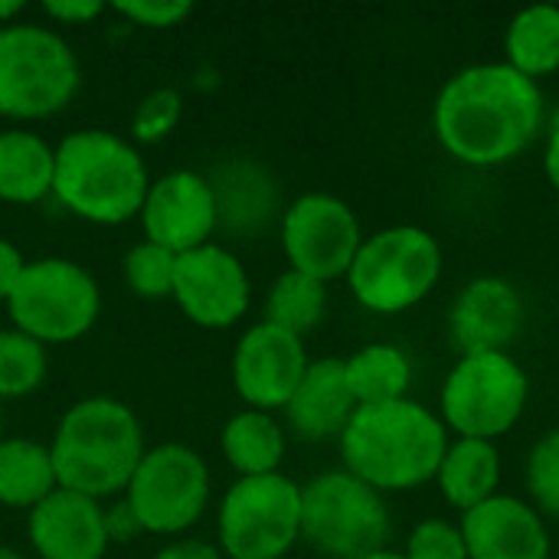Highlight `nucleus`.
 <instances>
[{"label": "nucleus", "instance_id": "obj_40", "mask_svg": "<svg viewBox=\"0 0 559 559\" xmlns=\"http://www.w3.org/2000/svg\"><path fill=\"white\" fill-rule=\"evenodd\" d=\"M360 559H406L403 557V550H390V547H383V550H373V554H367V557Z\"/></svg>", "mask_w": 559, "mask_h": 559}, {"label": "nucleus", "instance_id": "obj_5", "mask_svg": "<svg viewBox=\"0 0 559 559\" xmlns=\"http://www.w3.org/2000/svg\"><path fill=\"white\" fill-rule=\"evenodd\" d=\"M344 278L360 308L373 314H403L426 301L439 285L442 246L423 226H386L364 236Z\"/></svg>", "mask_w": 559, "mask_h": 559}, {"label": "nucleus", "instance_id": "obj_16", "mask_svg": "<svg viewBox=\"0 0 559 559\" xmlns=\"http://www.w3.org/2000/svg\"><path fill=\"white\" fill-rule=\"evenodd\" d=\"M524 318L527 305L514 282L501 275H478L452 301L449 337L462 354L511 350Z\"/></svg>", "mask_w": 559, "mask_h": 559}, {"label": "nucleus", "instance_id": "obj_33", "mask_svg": "<svg viewBox=\"0 0 559 559\" xmlns=\"http://www.w3.org/2000/svg\"><path fill=\"white\" fill-rule=\"evenodd\" d=\"M115 10L124 16V20H131V23H138V26H147V29H170V26H177L180 20H187L190 16V3L187 0H177V3H167V0H131V3H115Z\"/></svg>", "mask_w": 559, "mask_h": 559}, {"label": "nucleus", "instance_id": "obj_29", "mask_svg": "<svg viewBox=\"0 0 559 559\" xmlns=\"http://www.w3.org/2000/svg\"><path fill=\"white\" fill-rule=\"evenodd\" d=\"M124 282L141 298H170L174 295V275H177V255L157 242H138L128 249L124 262Z\"/></svg>", "mask_w": 559, "mask_h": 559}, {"label": "nucleus", "instance_id": "obj_32", "mask_svg": "<svg viewBox=\"0 0 559 559\" xmlns=\"http://www.w3.org/2000/svg\"><path fill=\"white\" fill-rule=\"evenodd\" d=\"M406 559H468V547L462 527L442 518L419 521L406 537Z\"/></svg>", "mask_w": 559, "mask_h": 559}, {"label": "nucleus", "instance_id": "obj_26", "mask_svg": "<svg viewBox=\"0 0 559 559\" xmlns=\"http://www.w3.org/2000/svg\"><path fill=\"white\" fill-rule=\"evenodd\" d=\"M213 193H216V206H219V219L226 226H239V229H252L259 223H265L275 210L278 190L275 180L269 177L265 167L252 164V160H233L226 164L213 180Z\"/></svg>", "mask_w": 559, "mask_h": 559}, {"label": "nucleus", "instance_id": "obj_7", "mask_svg": "<svg viewBox=\"0 0 559 559\" xmlns=\"http://www.w3.org/2000/svg\"><path fill=\"white\" fill-rule=\"evenodd\" d=\"M531 403V377L511 350L462 354L442 380L439 419L455 439L498 442Z\"/></svg>", "mask_w": 559, "mask_h": 559}, {"label": "nucleus", "instance_id": "obj_23", "mask_svg": "<svg viewBox=\"0 0 559 559\" xmlns=\"http://www.w3.org/2000/svg\"><path fill=\"white\" fill-rule=\"evenodd\" d=\"M504 62L534 82L559 72L557 3H534L511 16L504 29Z\"/></svg>", "mask_w": 559, "mask_h": 559}, {"label": "nucleus", "instance_id": "obj_1", "mask_svg": "<svg viewBox=\"0 0 559 559\" xmlns=\"http://www.w3.org/2000/svg\"><path fill=\"white\" fill-rule=\"evenodd\" d=\"M432 131L449 157L468 167H501L544 131L540 82L508 62L459 69L432 102Z\"/></svg>", "mask_w": 559, "mask_h": 559}, {"label": "nucleus", "instance_id": "obj_42", "mask_svg": "<svg viewBox=\"0 0 559 559\" xmlns=\"http://www.w3.org/2000/svg\"><path fill=\"white\" fill-rule=\"evenodd\" d=\"M0 439H3V403H0Z\"/></svg>", "mask_w": 559, "mask_h": 559}, {"label": "nucleus", "instance_id": "obj_6", "mask_svg": "<svg viewBox=\"0 0 559 559\" xmlns=\"http://www.w3.org/2000/svg\"><path fill=\"white\" fill-rule=\"evenodd\" d=\"M82 72L72 46L49 26L10 23L0 29V115L43 121L79 92Z\"/></svg>", "mask_w": 559, "mask_h": 559}, {"label": "nucleus", "instance_id": "obj_27", "mask_svg": "<svg viewBox=\"0 0 559 559\" xmlns=\"http://www.w3.org/2000/svg\"><path fill=\"white\" fill-rule=\"evenodd\" d=\"M328 314V285L311 278V275H301L295 269L282 272L272 288H269V298H265V321L295 334V337H305L311 334Z\"/></svg>", "mask_w": 559, "mask_h": 559}, {"label": "nucleus", "instance_id": "obj_20", "mask_svg": "<svg viewBox=\"0 0 559 559\" xmlns=\"http://www.w3.org/2000/svg\"><path fill=\"white\" fill-rule=\"evenodd\" d=\"M436 488L459 514L475 511L501 488V452L485 439H449L436 472Z\"/></svg>", "mask_w": 559, "mask_h": 559}, {"label": "nucleus", "instance_id": "obj_31", "mask_svg": "<svg viewBox=\"0 0 559 559\" xmlns=\"http://www.w3.org/2000/svg\"><path fill=\"white\" fill-rule=\"evenodd\" d=\"M183 118V98L177 88H154L141 98L131 118V134L141 144L164 141Z\"/></svg>", "mask_w": 559, "mask_h": 559}, {"label": "nucleus", "instance_id": "obj_30", "mask_svg": "<svg viewBox=\"0 0 559 559\" xmlns=\"http://www.w3.org/2000/svg\"><path fill=\"white\" fill-rule=\"evenodd\" d=\"M524 481L531 504L547 518H559V429L537 439L524 465Z\"/></svg>", "mask_w": 559, "mask_h": 559}, {"label": "nucleus", "instance_id": "obj_35", "mask_svg": "<svg viewBox=\"0 0 559 559\" xmlns=\"http://www.w3.org/2000/svg\"><path fill=\"white\" fill-rule=\"evenodd\" d=\"M23 269H26V259L20 255V249L0 236V301L10 298V292L16 288Z\"/></svg>", "mask_w": 559, "mask_h": 559}, {"label": "nucleus", "instance_id": "obj_13", "mask_svg": "<svg viewBox=\"0 0 559 559\" xmlns=\"http://www.w3.org/2000/svg\"><path fill=\"white\" fill-rule=\"evenodd\" d=\"M170 298L193 324L223 331L242 321V314L249 311L252 285L242 262L226 246L206 242L200 249L177 255Z\"/></svg>", "mask_w": 559, "mask_h": 559}, {"label": "nucleus", "instance_id": "obj_39", "mask_svg": "<svg viewBox=\"0 0 559 559\" xmlns=\"http://www.w3.org/2000/svg\"><path fill=\"white\" fill-rule=\"evenodd\" d=\"M23 10H26L23 0H0V29L10 26V23H16V16H20Z\"/></svg>", "mask_w": 559, "mask_h": 559}, {"label": "nucleus", "instance_id": "obj_4", "mask_svg": "<svg viewBox=\"0 0 559 559\" xmlns=\"http://www.w3.org/2000/svg\"><path fill=\"white\" fill-rule=\"evenodd\" d=\"M147 187V167L121 134L82 128L56 144L52 197L85 223L121 226L134 219Z\"/></svg>", "mask_w": 559, "mask_h": 559}, {"label": "nucleus", "instance_id": "obj_11", "mask_svg": "<svg viewBox=\"0 0 559 559\" xmlns=\"http://www.w3.org/2000/svg\"><path fill=\"white\" fill-rule=\"evenodd\" d=\"M213 478L203 455L180 442L147 449L124 488V501L144 534H183L210 504Z\"/></svg>", "mask_w": 559, "mask_h": 559}, {"label": "nucleus", "instance_id": "obj_9", "mask_svg": "<svg viewBox=\"0 0 559 559\" xmlns=\"http://www.w3.org/2000/svg\"><path fill=\"white\" fill-rule=\"evenodd\" d=\"M7 311L13 328L43 347L72 344L95 328L102 311V288L72 259H33L10 292Z\"/></svg>", "mask_w": 559, "mask_h": 559}, {"label": "nucleus", "instance_id": "obj_14", "mask_svg": "<svg viewBox=\"0 0 559 559\" xmlns=\"http://www.w3.org/2000/svg\"><path fill=\"white\" fill-rule=\"evenodd\" d=\"M308 364L311 360L301 337L259 321L239 337L233 350V386L246 409L275 413L288 406Z\"/></svg>", "mask_w": 559, "mask_h": 559}, {"label": "nucleus", "instance_id": "obj_2", "mask_svg": "<svg viewBox=\"0 0 559 559\" xmlns=\"http://www.w3.org/2000/svg\"><path fill=\"white\" fill-rule=\"evenodd\" d=\"M445 449L449 429L439 413L409 396L380 406H357L341 432L344 472L380 495L413 491L436 481Z\"/></svg>", "mask_w": 559, "mask_h": 559}, {"label": "nucleus", "instance_id": "obj_19", "mask_svg": "<svg viewBox=\"0 0 559 559\" xmlns=\"http://www.w3.org/2000/svg\"><path fill=\"white\" fill-rule=\"evenodd\" d=\"M357 413L354 393L344 377V360L341 357H318L308 364L301 383L295 386L285 419L301 436L305 442H324V439H341L347 429L350 416Z\"/></svg>", "mask_w": 559, "mask_h": 559}, {"label": "nucleus", "instance_id": "obj_15", "mask_svg": "<svg viewBox=\"0 0 559 559\" xmlns=\"http://www.w3.org/2000/svg\"><path fill=\"white\" fill-rule=\"evenodd\" d=\"M144 239L183 255L210 242L219 226V206L210 177L197 170H170L151 180L147 197L141 203Z\"/></svg>", "mask_w": 559, "mask_h": 559}, {"label": "nucleus", "instance_id": "obj_41", "mask_svg": "<svg viewBox=\"0 0 559 559\" xmlns=\"http://www.w3.org/2000/svg\"><path fill=\"white\" fill-rule=\"evenodd\" d=\"M0 559H23V554H16L13 547H3V544H0Z\"/></svg>", "mask_w": 559, "mask_h": 559}, {"label": "nucleus", "instance_id": "obj_25", "mask_svg": "<svg viewBox=\"0 0 559 559\" xmlns=\"http://www.w3.org/2000/svg\"><path fill=\"white\" fill-rule=\"evenodd\" d=\"M344 377L357 406L406 400L413 386V360L396 344H367L344 360Z\"/></svg>", "mask_w": 559, "mask_h": 559}, {"label": "nucleus", "instance_id": "obj_37", "mask_svg": "<svg viewBox=\"0 0 559 559\" xmlns=\"http://www.w3.org/2000/svg\"><path fill=\"white\" fill-rule=\"evenodd\" d=\"M154 559H223L216 544L206 540H174L164 550H157Z\"/></svg>", "mask_w": 559, "mask_h": 559}, {"label": "nucleus", "instance_id": "obj_10", "mask_svg": "<svg viewBox=\"0 0 559 559\" xmlns=\"http://www.w3.org/2000/svg\"><path fill=\"white\" fill-rule=\"evenodd\" d=\"M219 554L229 559H282L301 540V485L288 475L236 478L216 514Z\"/></svg>", "mask_w": 559, "mask_h": 559}, {"label": "nucleus", "instance_id": "obj_36", "mask_svg": "<svg viewBox=\"0 0 559 559\" xmlns=\"http://www.w3.org/2000/svg\"><path fill=\"white\" fill-rule=\"evenodd\" d=\"M105 527H108V537H111V540H128V537L144 534V531H141V524H138V518L131 514V508H128V501H124V498H121L111 511H105Z\"/></svg>", "mask_w": 559, "mask_h": 559}, {"label": "nucleus", "instance_id": "obj_8", "mask_svg": "<svg viewBox=\"0 0 559 559\" xmlns=\"http://www.w3.org/2000/svg\"><path fill=\"white\" fill-rule=\"evenodd\" d=\"M393 534L386 498L344 468L321 472L301 488V540L331 559L383 550Z\"/></svg>", "mask_w": 559, "mask_h": 559}, {"label": "nucleus", "instance_id": "obj_18", "mask_svg": "<svg viewBox=\"0 0 559 559\" xmlns=\"http://www.w3.org/2000/svg\"><path fill=\"white\" fill-rule=\"evenodd\" d=\"M26 534L39 559H105L111 547L102 501L66 488L29 511Z\"/></svg>", "mask_w": 559, "mask_h": 559}, {"label": "nucleus", "instance_id": "obj_21", "mask_svg": "<svg viewBox=\"0 0 559 559\" xmlns=\"http://www.w3.org/2000/svg\"><path fill=\"white\" fill-rule=\"evenodd\" d=\"M56 147L33 131H0V200L29 206L52 193Z\"/></svg>", "mask_w": 559, "mask_h": 559}, {"label": "nucleus", "instance_id": "obj_3", "mask_svg": "<svg viewBox=\"0 0 559 559\" xmlns=\"http://www.w3.org/2000/svg\"><path fill=\"white\" fill-rule=\"evenodd\" d=\"M144 452V429L134 409L108 396L69 406L49 442L59 488L95 501L124 495Z\"/></svg>", "mask_w": 559, "mask_h": 559}, {"label": "nucleus", "instance_id": "obj_22", "mask_svg": "<svg viewBox=\"0 0 559 559\" xmlns=\"http://www.w3.org/2000/svg\"><path fill=\"white\" fill-rule=\"evenodd\" d=\"M219 449L239 478H259V475H275L282 468L288 442L282 423L272 413L242 409L229 416V423L223 426Z\"/></svg>", "mask_w": 559, "mask_h": 559}, {"label": "nucleus", "instance_id": "obj_34", "mask_svg": "<svg viewBox=\"0 0 559 559\" xmlns=\"http://www.w3.org/2000/svg\"><path fill=\"white\" fill-rule=\"evenodd\" d=\"M43 13L52 16L56 23L82 26V23H92L95 16H102L105 3H98V0H46Z\"/></svg>", "mask_w": 559, "mask_h": 559}, {"label": "nucleus", "instance_id": "obj_24", "mask_svg": "<svg viewBox=\"0 0 559 559\" xmlns=\"http://www.w3.org/2000/svg\"><path fill=\"white\" fill-rule=\"evenodd\" d=\"M56 488L49 445L36 439H0V508L29 514Z\"/></svg>", "mask_w": 559, "mask_h": 559}, {"label": "nucleus", "instance_id": "obj_12", "mask_svg": "<svg viewBox=\"0 0 559 559\" xmlns=\"http://www.w3.org/2000/svg\"><path fill=\"white\" fill-rule=\"evenodd\" d=\"M364 242L357 213L334 193H301L282 213V249L295 272L318 282L344 278Z\"/></svg>", "mask_w": 559, "mask_h": 559}, {"label": "nucleus", "instance_id": "obj_17", "mask_svg": "<svg viewBox=\"0 0 559 559\" xmlns=\"http://www.w3.org/2000/svg\"><path fill=\"white\" fill-rule=\"evenodd\" d=\"M468 559H550L554 540L544 514L514 495H495L459 521Z\"/></svg>", "mask_w": 559, "mask_h": 559}, {"label": "nucleus", "instance_id": "obj_38", "mask_svg": "<svg viewBox=\"0 0 559 559\" xmlns=\"http://www.w3.org/2000/svg\"><path fill=\"white\" fill-rule=\"evenodd\" d=\"M544 174H547L550 187L559 193V118L554 121L550 134H547V147H544Z\"/></svg>", "mask_w": 559, "mask_h": 559}, {"label": "nucleus", "instance_id": "obj_28", "mask_svg": "<svg viewBox=\"0 0 559 559\" xmlns=\"http://www.w3.org/2000/svg\"><path fill=\"white\" fill-rule=\"evenodd\" d=\"M46 347L23 331H0V403L33 396L46 380Z\"/></svg>", "mask_w": 559, "mask_h": 559}]
</instances>
